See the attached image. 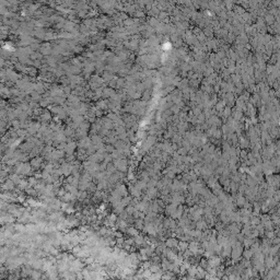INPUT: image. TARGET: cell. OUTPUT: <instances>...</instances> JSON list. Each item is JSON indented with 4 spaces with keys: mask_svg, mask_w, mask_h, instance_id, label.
<instances>
[{
    "mask_svg": "<svg viewBox=\"0 0 280 280\" xmlns=\"http://www.w3.org/2000/svg\"><path fill=\"white\" fill-rule=\"evenodd\" d=\"M196 273H197V268L196 267H190L188 269V276L189 277H196Z\"/></svg>",
    "mask_w": 280,
    "mask_h": 280,
    "instance_id": "1",
    "label": "cell"
},
{
    "mask_svg": "<svg viewBox=\"0 0 280 280\" xmlns=\"http://www.w3.org/2000/svg\"><path fill=\"white\" fill-rule=\"evenodd\" d=\"M252 280H260V279H258V278H255V279H254V278H253Z\"/></svg>",
    "mask_w": 280,
    "mask_h": 280,
    "instance_id": "2",
    "label": "cell"
}]
</instances>
